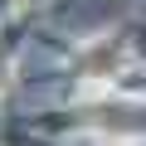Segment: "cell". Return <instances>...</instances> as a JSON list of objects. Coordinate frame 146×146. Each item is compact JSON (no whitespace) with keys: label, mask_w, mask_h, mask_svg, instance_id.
<instances>
[{"label":"cell","mask_w":146,"mask_h":146,"mask_svg":"<svg viewBox=\"0 0 146 146\" xmlns=\"http://www.w3.org/2000/svg\"><path fill=\"white\" fill-rule=\"evenodd\" d=\"M0 83H5V63H0Z\"/></svg>","instance_id":"obj_1"}]
</instances>
